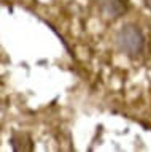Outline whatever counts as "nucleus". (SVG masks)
Wrapping results in <instances>:
<instances>
[{
	"label": "nucleus",
	"instance_id": "4",
	"mask_svg": "<svg viewBox=\"0 0 151 152\" xmlns=\"http://www.w3.org/2000/svg\"><path fill=\"white\" fill-rule=\"evenodd\" d=\"M143 2H145V7L151 11V0H143Z\"/></svg>",
	"mask_w": 151,
	"mask_h": 152
},
{
	"label": "nucleus",
	"instance_id": "2",
	"mask_svg": "<svg viewBox=\"0 0 151 152\" xmlns=\"http://www.w3.org/2000/svg\"><path fill=\"white\" fill-rule=\"evenodd\" d=\"M96 5L105 18L119 19L129 11L130 0H96Z\"/></svg>",
	"mask_w": 151,
	"mask_h": 152
},
{
	"label": "nucleus",
	"instance_id": "1",
	"mask_svg": "<svg viewBox=\"0 0 151 152\" xmlns=\"http://www.w3.org/2000/svg\"><path fill=\"white\" fill-rule=\"evenodd\" d=\"M115 43H116L118 51L121 54L127 56L129 59H138L145 52V45H146L141 28L137 24H132V22L124 24L116 32Z\"/></svg>",
	"mask_w": 151,
	"mask_h": 152
},
{
	"label": "nucleus",
	"instance_id": "3",
	"mask_svg": "<svg viewBox=\"0 0 151 152\" xmlns=\"http://www.w3.org/2000/svg\"><path fill=\"white\" fill-rule=\"evenodd\" d=\"M10 146L15 152H32L35 149L34 140L27 132L13 130L10 135Z\"/></svg>",
	"mask_w": 151,
	"mask_h": 152
}]
</instances>
